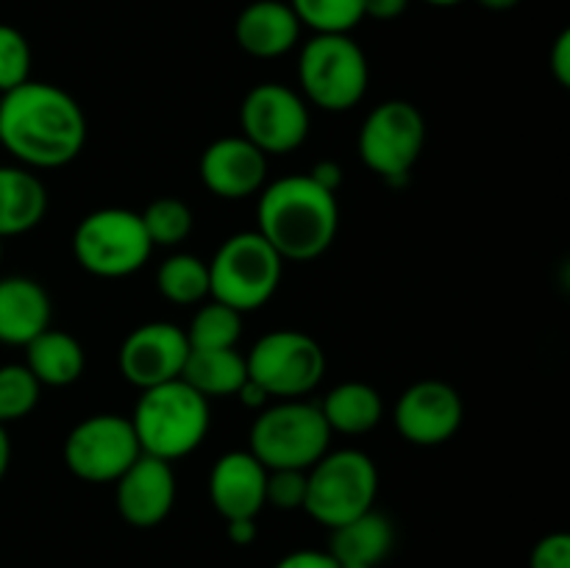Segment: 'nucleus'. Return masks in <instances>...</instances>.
I'll list each match as a JSON object with an SVG mask.
<instances>
[{
	"label": "nucleus",
	"instance_id": "b1692460",
	"mask_svg": "<svg viewBox=\"0 0 570 568\" xmlns=\"http://www.w3.org/2000/svg\"><path fill=\"white\" fill-rule=\"evenodd\" d=\"M181 379L206 401L226 399V395H237V390L248 379V362L243 354H237V349H189Z\"/></svg>",
	"mask_w": 570,
	"mask_h": 568
},
{
	"label": "nucleus",
	"instance_id": "ea45409f",
	"mask_svg": "<svg viewBox=\"0 0 570 568\" xmlns=\"http://www.w3.org/2000/svg\"><path fill=\"white\" fill-rule=\"evenodd\" d=\"M476 3L484 6V9H490V11H510V9H515L521 0H476Z\"/></svg>",
	"mask_w": 570,
	"mask_h": 568
},
{
	"label": "nucleus",
	"instance_id": "f8f14e48",
	"mask_svg": "<svg viewBox=\"0 0 570 568\" xmlns=\"http://www.w3.org/2000/svg\"><path fill=\"white\" fill-rule=\"evenodd\" d=\"M243 137L265 156L298 150L309 137V104L284 84H259L239 106Z\"/></svg>",
	"mask_w": 570,
	"mask_h": 568
},
{
	"label": "nucleus",
	"instance_id": "cd10ccee",
	"mask_svg": "<svg viewBox=\"0 0 570 568\" xmlns=\"http://www.w3.org/2000/svg\"><path fill=\"white\" fill-rule=\"evenodd\" d=\"M142 217V226L148 232L150 243L161 245V248H176L184 239L193 234L195 228V215L181 198H156L145 206V212H139Z\"/></svg>",
	"mask_w": 570,
	"mask_h": 568
},
{
	"label": "nucleus",
	"instance_id": "72a5a7b5",
	"mask_svg": "<svg viewBox=\"0 0 570 568\" xmlns=\"http://www.w3.org/2000/svg\"><path fill=\"white\" fill-rule=\"evenodd\" d=\"M551 72L560 87H570V31H562L551 48Z\"/></svg>",
	"mask_w": 570,
	"mask_h": 568
},
{
	"label": "nucleus",
	"instance_id": "f3484780",
	"mask_svg": "<svg viewBox=\"0 0 570 568\" xmlns=\"http://www.w3.org/2000/svg\"><path fill=\"white\" fill-rule=\"evenodd\" d=\"M267 468L250 451H228L209 473L212 507L226 521L256 518L265 510Z\"/></svg>",
	"mask_w": 570,
	"mask_h": 568
},
{
	"label": "nucleus",
	"instance_id": "a211bd4d",
	"mask_svg": "<svg viewBox=\"0 0 570 568\" xmlns=\"http://www.w3.org/2000/svg\"><path fill=\"white\" fill-rule=\"evenodd\" d=\"M301 22L284 0H254L234 22V39L254 59H278L301 39Z\"/></svg>",
	"mask_w": 570,
	"mask_h": 568
},
{
	"label": "nucleus",
	"instance_id": "e433bc0d",
	"mask_svg": "<svg viewBox=\"0 0 570 568\" xmlns=\"http://www.w3.org/2000/svg\"><path fill=\"white\" fill-rule=\"evenodd\" d=\"M228 540L237 546H248L256 540V518H234V521H226Z\"/></svg>",
	"mask_w": 570,
	"mask_h": 568
},
{
	"label": "nucleus",
	"instance_id": "9b49d317",
	"mask_svg": "<svg viewBox=\"0 0 570 568\" xmlns=\"http://www.w3.org/2000/svg\"><path fill=\"white\" fill-rule=\"evenodd\" d=\"M142 454L131 418L117 412L83 418L65 440V462L78 479L92 484H115Z\"/></svg>",
	"mask_w": 570,
	"mask_h": 568
},
{
	"label": "nucleus",
	"instance_id": "423d86ee",
	"mask_svg": "<svg viewBox=\"0 0 570 568\" xmlns=\"http://www.w3.org/2000/svg\"><path fill=\"white\" fill-rule=\"evenodd\" d=\"M209 265V295L239 315L262 310L282 284L284 259L259 232L232 234Z\"/></svg>",
	"mask_w": 570,
	"mask_h": 568
},
{
	"label": "nucleus",
	"instance_id": "f704fd0d",
	"mask_svg": "<svg viewBox=\"0 0 570 568\" xmlns=\"http://www.w3.org/2000/svg\"><path fill=\"white\" fill-rule=\"evenodd\" d=\"M410 9V0H365V17L379 22L399 20Z\"/></svg>",
	"mask_w": 570,
	"mask_h": 568
},
{
	"label": "nucleus",
	"instance_id": "6e6552de",
	"mask_svg": "<svg viewBox=\"0 0 570 568\" xmlns=\"http://www.w3.org/2000/svg\"><path fill=\"white\" fill-rule=\"evenodd\" d=\"M148 232L139 212L106 206L83 217L72 232V256L87 273L100 278H122L150 259Z\"/></svg>",
	"mask_w": 570,
	"mask_h": 568
},
{
	"label": "nucleus",
	"instance_id": "412c9836",
	"mask_svg": "<svg viewBox=\"0 0 570 568\" xmlns=\"http://www.w3.org/2000/svg\"><path fill=\"white\" fill-rule=\"evenodd\" d=\"M45 212L48 189L37 173L22 165H0V239L37 228Z\"/></svg>",
	"mask_w": 570,
	"mask_h": 568
},
{
	"label": "nucleus",
	"instance_id": "4be33fe9",
	"mask_svg": "<svg viewBox=\"0 0 570 568\" xmlns=\"http://www.w3.org/2000/svg\"><path fill=\"white\" fill-rule=\"evenodd\" d=\"M87 365L83 345L61 329H45L26 345V368L48 388H67L78 382Z\"/></svg>",
	"mask_w": 570,
	"mask_h": 568
},
{
	"label": "nucleus",
	"instance_id": "0eeeda50",
	"mask_svg": "<svg viewBox=\"0 0 570 568\" xmlns=\"http://www.w3.org/2000/svg\"><path fill=\"white\" fill-rule=\"evenodd\" d=\"M379 496L376 462L360 449L326 451L306 471L304 510L317 523L337 529L373 510Z\"/></svg>",
	"mask_w": 570,
	"mask_h": 568
},
{
	"label": "nucleus",
	"instance_id": "4c0bfd02",
	"mask_svg": "<svg viewBox=\"0 0 570 568\" xmlns=\"http://www.w3.org/2000/svg\"><path fill=\"white\" fill-rule=\"evenodd\" d=\"M237 399L243 401L248 410H265V404H267V399H271V395H267L265 390H262L259 384L254 382V379H245L243 388L237 390Z\"/></svg>",
	"mask_w": 570,
	"mask_h": 568
},
{
	"label": "nucleus",
	"instance_id": "9d476101",
	"mask_svg": "<svg viewBox=\"0 0 570 568\" xmlns=\"http://www.w3.org/2000/svg\"><path fill=\"white\" fill-rule=\"evenodd\" d=\"M245 362L248 379L276 399H304L326 373V351L315 337L295 329H278L259 337Z\"/></svg>",
	"mask_w": 570,
	"mask_h": 568
},
{
	"label": "nucleus",
	"instance_id": "bb28decb",
	"mask_svg": "<svg viewBox=\"0 0 570 568\" xmlns=\"http://www.w3.org/2000/svg\"><path fill=\"white\" fill-rule=\"evenodd\" d=\"M289 9L312 33H351L365 20V0H289Z\"/></svg>",
	"mask_w": 570,
	"mask_h": 568
},
{
	"label": "nucleus",
	"instance_id": "c9c22d12",
	"mask_svg": "<svg viewBox=\"0 0 570 568\" xmlns=\"http://www.w3.org/2000/svg\"><path fill=\"white\" fill-rule=\"evenodd\" d=\"M306 176H309L312 182L321 184L323 189H328V193H334V195H337L340 184H343V170H340L337 161H332V159L317 161V165L312 167V170L306 173Z\"/></svg>",
	"mask_w": 570,
	"mask_h": 568
},
{
	"label": "nucleus",
	"instance_id": "393cba45",
	"mask_svg": "<svg viewBox=\"0 0 570 568\" xmlns=\"http://www.w3.org/2000/svg\"><path fill=\"white\" fill-rule=\"evenodd\" d=\"M156 287L167 301L193 306L209 295V265L193 254H173L156 271Z\"/></svg>",
	"mask_w": 570,
	"mask_h": 568
},
{
	"label": "nucleus",
	"instance_id": "58836bf2",
	"mask_svg": "<svg viewBox=\"0 0 570 568\" xmlns=\"http://www.w3.org/2000/svg\"><path fill=\"white\" fill-rule=\"evenodd\" d=\"M9 462H11V440L6 427L0 423V482H3L6 471H9Z\"/></svg>",
	"mask_w": 570,
	"mask_h": 568
},
{
	"label": "nucleus",
	"instance_id": "dca6fc26",
	"mask_svg": "<svg viewBox=\"0 0 570 568\" xmlns=\"http://www.w3.org/2000/svg\"><path fill=\"white\" fill-rule=\"evenodd\" d=\"M267 178V156L245 137H220L200 156V182L223 200L259 193Z\"/></svg>",
	"mask_w": 570,
	"mask_h": 568
},
{
	"label": "nucleus",
	"instance_id": "79ce46f5",
	"mask_svg": "<svg viewBox=\"0 0 570 568\" xmlns=\"http://www.w3.org/2000/svg\"><path fill=\"white\" fill-rule=\"evenodd\" d=\"M0 262H3V239H0Z\"/></svg>",
	"mask_w": 570,
	"mask_h": 568
},
{
	"label": "nucleus",
	"instance_id": "37998d69",
	"mask_svg": "<svg viewBox=\"0 0 570 568\" xmlns=\"http://www.w3.org/2000/svg\"><path fill=\"white\" fill-rule=\"evenodd\" d=\"M0 98H3V95H0Z\"/></svg>",
	"mask_w": 570,
	"mask_h": 568
},
{
	"label": "nucleus",
	"instance_id": "5701e85b",
	"mask_svg": "<svg viewBox=\"0 0 570 568\" xmlns=\"http://www.w3.org/2000/svg\"><path fill=\"white\" fill-rule=\"evenodd\" d=\"M321 412L328 429L340 434H365L384 418V401L367 382H343L326 393Z\"/></svg>",
	"mask_w": 570,
	"mask_h": 568
},
{
	"label": "nucleus",
	"instance_id": "7c9ffc66",
	"mask_svg": "<svg viewBox=\"0 0 570 568\" xmlns=\"http://www.w3.org/2000/svg\"><path fill=\"white\" fill-rule=\"evenodd\" d=\"M306 499V471L295 468H278L267 471L265 484V505L278 507V510H301Z\"/></svg>",
	"mask_w": 570,
	"mask_h": 568
},
{
	"label": "nucleus",
	"instance_id": "a19ab883",
	"mask_svg": "<svg viewBox=\"0 0 570 568\" xmlns=\"http://www.w3.org/2000/svg\"><path fill=\"white\" fill-rule=\"evenodd\" d=\"M423 3H429V6H456V3H462V0H423Z\"/></svg>",
	"mask_w": 570,
	"mask_h": 568
},
{
	"label": "nucleus",
	"instance_id": "2f4dec72",
	"mask_svg": "<svg viewBox=\"0 0 570 568\" xmlns=\"http://www.w3.org/2000/svg\"><path fill=\"white\" fill-rule=\"evenodd\" d=\"M529 568H570V538L566 532H551L538 540L529 557Z\"/></svg>",
	"mask_w": 570,
	"mask_h": 568
},
{
	"label": "nucleus",
	"instance_id": "7ed1b4c3",
	"mask_svg": "<svg viewBox=\"0 0 570 568\" xmlns=\"http://www.w3.org/2000/svg\"><path fill=\"white\" fill-rule=\"evenodd\" d=\"M209 401L184 379L142 390L131 427L142 454L173 462L193 454L209 432Z\"/></svg>",
	"mask_w": 570,
	"mask_h": 568
},
{
	"label": "nucleus",
	"instance_id": "4468645a",
	"mask_svg": "<svg viewBox=\"0 0 570 568\" xmlns=\"http://www.w3.org/2000/svg\"><path fill=\"white\" fill-rule=\"evenodd\" d=\"M465 418L460 390L449 382L423 379L410 384L395 404V427L412 445H440L454 438Z\"/></svg>",
	"mask_w": 570,
	"mask_h": 568
},
{
	"label": "nucleus",
	"instance_id": "f257e3e1",
	"mask_svg": "<svg viewBox=\"0 0 570 568\" xmlns=\"http://www.w3.org/2000/svg\"><path fill=\"white\" fill-rule=\"evenodd\" d=\"M0 145L28 170H53L87 145L81 104L48 81H26L0 98Z\"/></svg>",
	"mask_w": 570,
	"mask_h": 568
},
{
	"label": "nucleus",
	"instance_id": "39448f33",
	"mask_svg": "<svg viewBox=\"0 0 570 568\" xmlns=\"http://www.w3.org/2000/svg\"><path fill=\"white\" fill-rule=\"evenodd\" d=\"M248 451L267 468H295L309 471L328 451L332 429L323 418L321 404L304 399H282L276 407H267L250 427Z\"/></svg>",
	"mask_w": 570,
	"mask_h": 568
},
{
	"label": "nucleus",
	"instance_id": "a878e982",
	"mask_svg": "<svg viewBox=\"0 0 570 568\" xmlns=\"http://www.w3.org/2000/svg\"><path fill=\"white\" fill-rule=\"evenodd\" d=\"M189 340V349L217 351V349H237L243 337V315L232 306L212 298L209 304L200 306L193 315L189 326L184 329Z\"/></svg>",
	"mask_w": 570,
	"mask_h": 568
},
{
	"label": "nucleus",
	"instance_id": "1a4fd4ad",
	"mask_svg": "<svg viewBox=\"0 0 570 568\" xmlns=\"http://www.w3.org/2000/svg\"><path fill=\"white\" fill-rule=\"evenodd\" d=\"M423 145H426V120L410 100H384L373 106L356 139L362 165L390 187L410 182Z\"/></svg>",
	"mask_w": 570,
	"mask_h": 568
},
{
	"label": "nucleus",
	"instance_id": "aec40b11",
	"mask_svg": "<svg viewBox=\"0 0 570 568\" xmlns=\"http://www.w3.org/2000/svg\"><path fill=\"white\" fill-rule=\"evenodd\" d=\"M395 529L387 516L376 510L362 512L354 521L332 529L328 555L337 568H376L393 551Z\"/></svg>",
	"mask_w": 570,
	"mask_h": 568
},
{
	"label": "nucleus",
	"instance_id": "20e7f679",
	"mask_svg": "<svg viewBox=\"0 0 570 568\" xmlns=\"http://www.w3.org/2000/svg\"><path fill=\"white\" fill-rule=\"evenodd\" d=\"M371 67L351 33H312L298 56L301 98L323 111H348L365 98Z\"/></svg>",
	"mask_w": 570,
	"mask_h": 568
},
{
	"label": "nucleus",
	"instance_id": "f03ea898",
	"mask_svg": "<svg viewBox=\"0 0 570 568\" xmlns=\"http://www.w3.org/2000/svg\"><path fill=\"white\" fill-rule=\"evenodd\" d=\"M256 221V232L282 259L312 262L326 254L337 237V195L309 176H284L262 189Z\"/></svg>",
	"mask_w": 570,
	"mask_h": 568
},
{
	"label": "nucleus",
	"instance_id": "2eb2a0df",
	"mask_svg": "<svg viewBox=\"0 0 570 568\" xmlns=\"http://www.w3.org/2000/svg\"><path fill=\"white\" fill-rule=\"evenodd\" d=\"M115 505L122 521L137 529H150L165 521L176 505V473L170 462L139 454L115 482Z\"/></svg>",
	"mask_w": 570,
	"mask_h": 568
},
{
	"label": "nucleus",
	"instance_id": "6ab92c4d",
	"mask_svg": "<svg viewBox=\"0 0 570 568\" xmlns=\"http://www.w3.org/2000/svg\"><path fill=\"white\" fill-rule=\"evenodd\" d=\"M50 326V295L37 278H0V343L26 349Z\"/></svg>",
	"mask_w": 570,
	"mask_h": 568
},
{
	"label": "nucleus",
	"instance_id": "c756f323",
	"mask_svg": "<svg viewBox=\"0 0 570 568\" xmlns=\"http://www.w3.org/2000/svg\"><path fill=\"white\" fill-rule=\"evenodd\" d=\"M31 45L14 26L0 22V95L31 81Z\"/></svg>",
	"mask_w": 570,
	"mask_h": 568
},
{
	"label": "nucleus",
	"instance_id": "ddd939ff",
	"mask_svg": "<svg viewBox=\"0 0 570 568\" xmlns=\"http://www.w3.org/2000/svg\"><path fill=\"white\" fill-rule=\"evenodd\" d=\"M187 356L189 340L181 326L167 321H150L134 329L122 340L117 365H120L126 382H131L139 390H148L156 384L181 379Z\"/></svg>",
	"mask_w": 570,
	"mask_h": 568
},
{
	"label": "nucleus",
	"instance_id": "c85d7f7f",
	"mask_svg": "<svg viewBox=\"0 0 570 568\" xmlns=\"http://www.w3.org/2000/svg\"><path fill=\"white\" fill-rule=\"evenodd\" d=\"M39 395H42V384L28 371L26 362L0 365V423L3 427L31 415L33 407L39 404Z\"/></svg>",
	"mask_w": 570,
	"mask_h": 568
},
{
	"label": "nucleus",
	"instance_id": "473e14b6",
	"mask_svg": "<svg viewBox=\"0 0 570 568\" xmlns=\"http://www.w3.org/2000/svg\"><path fill=\"white\" fill-rule=\"evenodd\" d=\"M273 568H337L334 557L321 549H298L293 555L282 557Z\"/></svg>",
	"mask_w": 570,
	"mask_h": 568
}]
</instances>
